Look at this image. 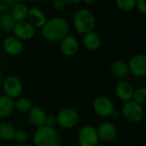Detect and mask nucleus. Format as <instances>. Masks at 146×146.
I'll list each match as a JSON object with an SVG mask.
<instances>
[{
	"label": "nucleus",
	"mask_w": 146,
	"mask_h": 146,
	"mask_svg": "<svg viewBox=\"0 0 146 146\" xmlns=\"http://www.w3.org/2000/svg\"><path fill=\"white\" fill-rule=\"evenodd\" d=\"M28 139V134L26 131L23 130H18L15 131V136H14V140L16 141L20 145L25 144Z\"/></svg>",
	"instance_id": "nucleus-26"
},
{
	"label": "nucleus",
	"mask_w": 146,
	"mask_h": 146,
	"mask_svg": "<svg viewBox=\"0 0 146 146\" xmlns=\"http://www.w3.org/2000/svg\"><path fill=\"white\" fill-rule=\"evenodd\" d=\"M135 9L141 14L146 13V2L145 0H138L135 3Z\"/></svg>",
	"instance_id": "nucleus-29"
},
{
	"label": "nucleus",
	"mask_w": 146,
	"mask_h": 146,
	"mask_svg": "<svg viewBox=\"0 0 146 146\" xmlns=\"http://www.w3.org/2000/svg\"><path fill=\"white\" fill-rule=\"evenodd\" d=\"M115 95L122 102L127 103L133 100L134 88L132 84L127 81H121L115 86Z\"/></svg>",
	"instance_id": "nucleus-16"
},
{
	"label": "nucleus",
	"mask_w": 146,
	"mask_h": 146,
	"mask_svg": "<svg viewBox=\"0 0 146 146\" xmlns=\"http://www.w3.org/2000/svg\"><path fill=\"white\" fill-rule=\"evenodd\" d=\"M97 129L98 136L99 140L110 143L112 142L117 135V129L115 126L110 121H104L102 122Z\"/></svg>",
	"instance_id": "nucleus-12"
},
{
	"label": "nucleus",
	"mask_w": 146,
	"mask_h": 146,
	"mask_svg": "<svg viewBox=\"0 0 146 146\" xmlns=\"http://www.w3.org/2000/svg\"><path fill=\"white\" fill-rule=\"evenodd\" d=\"M97 146H103V145H98Z\"/></svg>",
	"instance_id": "nucleus-37"
},
{
	"label": "nucleus",
	"mask_w": 146,
	"mask_h": 146,
	"mask_svg": "<svg viewBox=\"0 0 146 146\" xmlns=\"http://www.w3.org/2000/svg\"><path fill=\"white\" fill-rule=\"evenodd\" d=\"M33 144L35 146H62V142L55 128L43 126L34 132Z\"/></svg>",
	"instance_id": "nucleus-3"
},
{
	"label": "nucleus",
	"mask_w": 146,
	"mask_h": 146,
	"mask_svg": "<svg viewBox=\"0 0 146 146\" xmlns=\"http://www.w3.org/2000/svg\"><path fill=\"white\" fill-rule=\"evenodd\" d=\"M4 3V4L8 7V8H11L15 3L16 1H14V0H5V1H3Z\"/></svg>",
	"instance_id": "nucleus-31"
},
{
	"label": "nucleus",
	"mask_w": 146,
	"mask_h": 146,
	"mask_svg": "<svg viewBox=\"0 0 146 146\" xmlns=\"http://www.w3.org/2000/svg\"><path fill=\"white\" fill-rule=\"evenodd\" d=\"M15 127L8 122L0 123V139L4 141L14 140V136L15 133Z\"/></svg>",
	"instance_id": "nucleus-21"
},
{
	"label": "nucleus",
	"mask_w": 146,
	"mask_h": 146,
	"mask_svg": "<svg viewBox=\"0 0 146 146\" xmlns=\"http://www.w3.org/2000/svg\"><path fill=\"white\" fill-rule=\"evenodd\" d=\"M110 70L115 77L121 79L127 77L130 74L128 64L124 60H116L113 62L110 67Z\"/></svg>",
	"instance_id": "nucleus-19"
},
{
	"label": "nucleus",
	"mask_w": 146,
	"mask_h": 146,
	"mask_svg": "<svg viewBox=\"0 0 146 146\" xmlns=\"http://www.w3.org/2000/svg\"><path fill=\"white\" fill-rule=\"evenodd\" d=\"M2 82H3V74L0 70V85L2 84Z\"/></svg>",
	"instance_id": "nucleus-35"
},
{
	"label": "nucleus",
	"mask_w": 146,
	"mask_h": 146,
	"mask_svg": "<svg viewBox=\"0 0 146 146\" xmlns=\"http://www.w3.org/2000/svg\"><path fill=\"white\" fill-rule=\"evenodd\" d=\"M46 116L47 114L44 110L38 106H33V108L27 113V120L29 123L37 128L44 126Z\"/></svg>",
	"instance_id": "nucleus-14"
},
{
	"label": "nucleus",
	"mask_w": 146,
	"mask_h": 146,
	"mask_svg": "<svg viewBox=\"0 0 146 146\" xmlns=\"http://www.w3.org/2000/svg\"><path fill=\"white\" fill-rule=\"evenodd\" d=\"M83 44L87 50L95 51L100 49L102 45V38L98 33L92 31L83 35Z\"/></svg>",
	"instance_id": "nucleus-17"
},
{
	"label": "nucleus",
	"mask_w": 146,
	"mask_h": 146,
	"mask_svg": "<svg viewBox=\"0 0 146 146\" xmlns=\"http://www.w3.org/2000/svg\"><path fill=\"white\" fill-rule=\"evenodd\" d=\"M136 0H117L116 7L122 11H131L135 9Z\"/></svg>",
	"instance_id": "nucleus-25"
},
{
	"label": "nucleus",
	"mask_w": 146,
	"mask_h": 146,
	"mask_svg": "<svg viewBox=\"0 0 146 146\" xmlns=\"http://www.w3.org/2000/svg\"><path fill=\"white\" fill-rule=\"evenodd\" d=\"M73 25L77 33L85 35L94 30L96 27V17L92 10L80 9L74 14Z\"/></svg>",
	"instance_id": "nucleus-2"
},
{
	"label": "nucleus",
	"mask_w": 146,
	"mask_h": 146,
	"mask_svg": "<svg viewBox=\"0 0 146 146\" xmlns=\"http://www.w3.org/2000/svg\"><path fill=\"white\" fill-rule=\"evenodd\" d=\"M13 36L21 41H27L31 39L35 34V28L27 21L16 22L13 29Z\"/></svg>",
	"instance_id": "nucleus-11"
},
{
	"label": "nucleus",
	"mask_w": 146,
	"mask_h": 146,
	"mask_svg": "<svg viewBox=\"0 0 146 146\" xmlns=\"http://www.w3.org/2000/svg\"><path fill=\"white\" fill-rule=\"evenodd\" d=\"M122 115L128 122L138 123L144 117L143 105L137 104L133 100L127 102L122 107Z\"/></svg>",
	"instance_id": "nucleus-4"
},
{
	"label": "nucleus",
	"mask_w": 146,
	"mask_h": 146,
	"mask_svg": "<svg viewBox=\"0 0 146 146\" xmlns=\"http://www.w3.org/2000/svg\"><path fill=\"white\" fill-rule=\"evenodd\" d=\"M15 23L9 13H4L0 15V28L5 32H12Z\"/></svg>",
	"instance_id": "nucleus-22"
},
{
	"label": "nucleus",
	"mask_w": 146,
	"mask_h": 146,
	"mask_svg": "<svg viewBox=\"0 0 146 146\" xmlns=\"http://www.w3.org/2000/svg\"><path fill=\"white\" fill-rule=\"evenodd\" d=\"M44 126L50 127V128H55L57 126V118L56 115H47Z\"/></svg>",
	"instance_id": "nucleus-27"
},
{
	"label": "nucleus",
	"mask_w": 146,
	"mask_h": 146,
	"mask_svg": "<svg viewBox=\"0 0 146 146\" xmlns=\"http://www.w3.org/2000/svg\"><path fill=\"white\" fill-rule=\"evenodd\" d=\"M27 12H28V8L25 3L21 2H16L10 8L9 14L15 22H21L26 21Z\"/></svg>",
	"instance_id": "nucleus-18"
},
{
	"label": "nucleus",
	"mask_w": 146,
	"mask_h": 146,
	"mask_svg": "<svg viewBox=\"0 0 146 146\" xmlns=\"http://www.w3.org/2000/svg\"><path fill=\"white\" fill-rule=\"evenodd\" d=\"M68 34L69 24L68 21L62 17H52L47 20L41 27V35L47 41H61Z\"/></svg>",
	"instance_id": "nucleus-1"
},
{
	"label": "nucleus",
	"mask_w": 146,
	"mask_h": 146,
	"mask_svg": "<svg viewBox=\"0 0 146 146\" xmlns=\"http://www.w3.org/2000/svg\"><path fill=\"white\" fill-rule=\"evenodd\" d=\"M64 3L66 5H75L80 3V0H64Z\"/></svg>",
	"instance_id": "nucleus-30"
},
{
	"label": "nucleus",
	"mask_w": 146,
	"mask_h": 146,
	"mask_svg": "<svg viewBox=\"0 0 146 146\" xmlns=\"http://www.w3.org/2000/svg\"><path fill=\"white\" fill-rule=\"evenodd\" d=\"M15 109V102L12 98L5 96H0V119L9 116Z\"/></svg>",
	"instance_id": "nucleus-20"
},
{
	"label": "nucleus",
	"mask_w": 146,
	"mask_h": 146,
	"mask_svg": "<svg viewBox=\"0 0 146 146\" xmlns=\"http://www.w3.org/2000/svg\"><path fill=\"white\" fill-rule=\"evenodd\" d=\"M97 1L96 0H93V1H88V0H86L85 1V3H87V4H93V3H96Z\"/></svg>",
	"instance_id": "nucleus-34"
},
{
	"label": "nucleus",
	"mask_w": 146,
	"mask_h": 146,
	"mask_svg": "<svg viewBox=\"0 0 146 146\" xmlns=\"http://www.w3.org/2000/svg\"><path fill=\"white\" fill-rule=\"evenodd\" d=\"M26 21L34 28H41L46 22L47 19L45 14L40 9L33 7L28 9Z\"/></svg>",
	"instance_id": "nucleus-15"
},
{
	"label": "nucleus",
	"mask_w": 146,
	"mask_h": 146,
	"mask_svg": "<svg viewBox=\"0 0 146 146\" xmlns=\"http://www.w3.org/2000/svg\"><path fill=\"white\" fill-rule=\"evenodd\" d=\"M77 139L80 146H97L99 141L97 129L90 125L80 128Z\"/></svg>",
	"instance_id": "nucleus-7"
},
{
	"label": "nucleus",
	"mask_w": 146,
	"mask_h": 146,
	"mask_svg": "<svg viewBox=\"0 0 146 146\" xmlns=\"http://www.w3.org/2000/svg\"><path fill=\"white\" fill-rule=\"evenodd\" d=\"M60 50L64 56H74L80 50V42L75 36L68 34L60 41Z\"/></svg>",
	"instance_id": "nucleus-10"
},
{
	"label": "nucleus",
	"mask_w": 146,
	"mask_h": 146,
	"mask_svg": "<svg viewBox=\"0 0 146 146\" xmlns=\"http://www.w3.org/2000/svg\"><path fill=\"white\" fill-rule=\"evenodd\" d=\"M17 146H30V145H26V144H23V145H17Z\"/></svg>",
	"instance_id": "nucleus-36"
},
{
	"label": "nucleus",
	"mask_w": 146,
	"mask_h": 146,
	"mask_svg": "<svg viewBox=\"0 0 146 146\" xmlns=\"http://www.w3.org/2000/svg\"><path fill=\"white\" fill-rule=\"evenodd\" d=\"M133 100L137 104L143 105L146 102V89L144 86L138 87L134 89Z\"/></svg>",
	"instance_id": "nucleus-24"
},
{
	"label": "nucleus",
	"mask_w": 146,
	"mask_h": 146,
	"mask_svg": "<svg viewBox=\"0 0 146 146\" xmlns=\"http://www.w3.org/2000/svg\"><path fill=\"white\" fill-rule=\"evenodd\" d=\"M15 108L21 113L27 114L33 108V103L27 98H21L15 102Z\"/></svg>",
	"instance_id": "nucleus-23"
},
{
	"label": "nucleus",
	"mask_w": 146,
	"mask_h": 146,
	"mask_svg": "<svg viewBox=\"0 0 146 146\" xmlns=\"http://www.w3.org/2000/svg\"><path fill=\"white\" fill-rule=\"evenodd\" d=\"M56 118L57 125L64 129H70L77 125L80 116L75 110L71 108H65L58 113Z\"/></svg>",
	"instance_id": "nucleus-6"
},
{
	"label": "nucleus",
	"mask_w": 146,
	"mask_h": 146,
	"mask_svg": "<svg viewBox=\"0 0 146 146\" xmlns=\"http://www.w3.org/2000/svg\"><path fill=\"white\" fill-rule=\"evenodd\" d=\"M8 9H9V8H8V7L4 4V3L2 1V2L0 3V11H1V12H5Z\"/></svg>",
	"instance_id": "nucleus-32"
},
{
	"label": "nucleus",
	"mask_w": 146,
	"mask_h": 146,
	"mask_svg": "<svg viewBox=\"0 0 146 146\" xmlns=\"http://www.w3.org/2000/svg\"><path fill=\"white\" fill-rule=\"evenodd\" d=\"M66 4L64 3V0H56L53 3V9L56 12H61L62 10H64V9L66 8Z\"/></svg>",
	"instance_id": "nucleus-28"
},
{
	"label": "nucleus",
	"mask_w": 146,
	"mask_h": 146,
	"mask_svg": "<svg viewBox=\"0 0 146 146\" xmlns=\"http://www.w3.org/2000/svg\"><path fill=\"white\" fill-rule=\"evenodd\" d=\"M3 48L4 51L12 56L20 55L23 50V42L13 35L7 36L3 41Z\"/></svg>",
	"instance_id": "nucleus-13"
},
{
	"label": "nucleus",
	"mask_w": 146,
	"mask_h": 146,
	"mask_svg": "<svg viewBox=\"0 0 146 146\" xmlns=\"http://www.w3.org/2000/svg\"><path fill=\"white\" fill-rule=\"evenodd\" d=\"M110 117L113 119V120H116L118 117H119V114H118V112L115 110V111L111 114V115H110Z\"/></svg>",
	"instance_id": "nucleus-33"
},
{
	"label": "nucleus",
	"mask_w": 146,
	"mask_h": 146,
	"mask_svg": "<svg viewBox=\"0 0 146 146\" xmlns=\"http://www.w3.org/2000/svg\"><path fill=\"white\" fill-rule=\"evenodd\" d=\"M3 89L4 95L14 99L19 98L23 91V85L21 80L15 76L9 75L3 81Z\"/></svg>",
	"instance_id": "nucleus-5"
},
{
	"label": "nucleus",
	"mask_w": 146,
	"mask_h": 146,
	"mask_svg": "<svg viewBox=\"0 0 146 146\" xmlns=\"http://www.w3.org/2000/svg\"><path fill=\"white\" fill-rule=\"evenodd\" d=\"M128 64L129 72L137 78L146 74V56L145 54H136L131 57Z\"/></svg>",
	"instance_id": "nucleus-9"
},
{
	"label": "nucleus",
	"mask_w": 146,
	"mask_h": 146,
	"mask_svg": "<svg viewBox=\"0 0 146 146\" xmlns=\"http://www.w3.org/2000/svg\"><path fill=\"white\" fill-rule=\"evenodd\" d=\"M94 112L100 117L108 118L115 111V105L112 100L105 96L98 97L93 102Z\"/></svg>",
	"instance_id": "nucleus-8"
}]
</instances>
